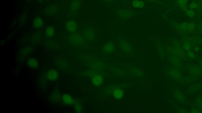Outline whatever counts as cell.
<instances>
[{"label": "cell", "instance_id": "16", "mask_svg": "<svg viewBox=\"0 0 202 113\" xmlns=\"http://www.w3.org/2000/svg\"><path fill=\"white\" fill-rule=\"evenodd\" d=\"M120 85H121L117 84L110 85L108 86L105 87L103 90V93L105 96H112L114 91Z\"/></svg>", "mask_w": 202, "mask_h": 113}, {"label": "cell", "instance_id": "12", "mask_svg": "<svg viewBox=\"0 0 202 113\" xmlns=\"http://www.w3.org/2000/svg\"><path fill=\"white\" fill-rule=\"evenodd\" d=\"M117 16L121 19L127 20L134 15V12L130 10H120L117 12Z\"/></svg>", "mask_w": 202, "mask_h": 113}, {"label": "cell", "instance_id": "39", "mask_svg": "<svg viewBox=\"0 0 202 113\" xmlns=\"http://www.w3.org/2000/svg\"><path fill=\"white\" fill-rule=\"evenodd\" d=\"M38 3H39L40 4H43L44 3V1L43 0H36Z\"/></svg>", "mask_w": 202, "mask_h": 113}, {"label": "cell", "instance_id": "19", "mask_svg": "<svg viewBox=\"0 0 202 113\" xmlns=\"http://www.w3.org/2000/svg\"><path fill=\"white\" fill-rule=\"evenodd\" d=\"M61 93L57 90H54L50 96V100L54 102H58L61 99Z\"/></svg>", "mask_w": 202, "mask_h": 113}, {"label": "cell", "instance_id": "40", "mask_svg": "<svg viewBox=\"0 0 202 113\" xmlns=\"http://www.w3.org/2000/svg\"><path fill=\"white\" fill-rule=\"evenodd\" d=\"M104 1L107 2H108V3H111L113 1V0H104Z\"/></svg>", "mask_w": 202, "mask_h": 113}, {"label": "cell", "instance_id": "8", "mask_svg": "<svg viewBox=\"0 0 202 113\" xmlns=\"http://www.w3.org/2000/svg\"><path fill=\"white\" fill-rule=\"evenodd\" d=\"M129 73L131 76L135 78L142 80L144 79L146 76L145 72L141 68L137 66H133L129 69Z\"/></svg>", "mask_w": 202, "mask_h": 113}, {"label": "cell", "instance_id": "30", "mask_svg": "<svg viewBox=\"0 0 202 113\" xmlns=\"http://www.w3.org/2000/svg\"><path fill=\"white\" fill-rule=\"evenodd\" d=\"M171 57L170 58V59L171 62H172V63L173 64V65H174L175 66H177V67L180 66L181 62L179 58L178 57L175 56L174 55H172Z\"/></svg>", "mask_w": 202, "mask_h": 113}, {"label": "cell", "instance_id": "24", "mask_svg": "<svg viewBox=\"0 0 202 113\" xmlns=\"http://www.w3.org/2000/svg\"><path fill=\"white\" fill-rule=\"evenodd\" d=\"M189 1L190 0H177L178 6L183 11H186L188 9V4Z\"/></svg>", "mask_w": 202, "mask_h": 113}, {"label": "cell", "instance_id": "37", "mask_svg": "<svg viewBox=\"0 0 202 113\" xmlns=\"http://www.w3.org/2000/svg\"><path fill=\"white\" fill-rule=\"evenodd\" d=\"M188 55L190 57V58H195L196 56V54H195L194 52L191 51H189V52H188Z\"/></svg>", "mask_w": 202, "mask_h": 113}, {"label": "cell", "instance_id": "9", "mask_svg": "<svg viewBox=\"0 0 202 113\" xmlns=\"http://www.w3.org/2000/svg\"><path fill=\"white\" fill-rule=\"evenodd\" d=\"M82 0H71L69 7V13L74 16L80 9L82 5Z\"/></svg>", "mask_w": 202, "mask_h": 113}, {"label": "cell", "instance_id": "31", "mask_svg": "<svg viewBox=\"0 0 202 113\" xmlns=\"http://www.w3.org/2000/svg\"><path fill=\"white\" fill-rule=\"evenodd\" d=\"M185 14L186 16L191 19H193L196 16V12L194 10L191 9H188L185 11Z\"/></svg>", "mask_w": 202, "mask_h": 113}, {"label": "cell", "instance_id": "7", "mask_svg": "<svg viewBox=\"0 0 202 113\" xmlns=\"http://www.w3.org/2000/svg\"><path fill=\"white\" fill-rule=\"evenodd\" d=\"M60 6V4L58 3H53L50 4L45 9L44 15L49 17L56 16L59 12Z\"/></svg>", "mask_w": 202, "mask_h": 113}, {"label": "cell", "instance_id": "27", "mask_svg": "<svg viewBox=\"0 0 202 113\" xmlns=\"http://www.w3.org/2000/svg\"><path fill=\"white\" fill-rule=\"evenodd\" d=\"M41 38H42V35L40 33L36 32L32 35L30 37V41L32 42L37 43L40 41Z\"/></svg>", "mask_w": 202, "mask_h": 113}, {"label": "cell", "instance_id": "28", "mask_svg": "<svg viewBox=\"0 0 202 113\" xmlns=\"http://www.w3.org/2000/svg\"><path fill=\"white\" fill-rule=\"evenodd\" d=\"M27 16V14L25 12L22 13L21 14L19 19V24L20 26H22L24 25L26 21Z\"/></svg>", "mask_w": 202, "mask_h": 113}, {"label": "cell", "instance_id": "36", "mask_svg": "<svg viewBox=\"0 0 202 113\" xmlns=\"http://www.w3.org/2000/svg\"><path fill=\"white\" fill-rule=\"evenodd\" d=\"M176 53H178L179 55H183L184 54V52L183 51V50L180 49V48H178L176 47L174 49Z\"/></svg>", "mask_w": 202, "mask_h": 113}, {"label": "cell", "instance_id": "23", "mask_svg": "<svg viewBox=\"0 0 202 113\" xmlns=\"http://www.w3.org/2000/svg\"><path fill=\"white\" fill-rule=\"evenodd\" d=\"M27 64L28 66L31 68H36L39 66L38 61L37 59L34 58H29L27 61Z\"/></svg>", "mask_w": 202, "mask_h": 113}, {"label": "cell", "instance_id": "44", "mask_svg": "<svg viewBox=\"0 0 202 113\" xmlns=\"http://www.w3.org/2000/svg\"><path fill=\"white\" fill-rule=\"evenodd\" d=\"M47 1H51V0H46Z\"/></svg>", "mask_w": 202, "mask_h": 113}, {"label": "cell", "instance_id": "21", "mask_svg": "<svg viewBox=\"0 0 202 113\" xmlns=\"http://www.w3.org/2000/svg\"><path fill=\"white\" fill-rule=\"evenodd\" d=\"M55 34H56V30L53 26H49L45 29V35L48 38H52L54 36Z\"/></svg>", "mask_w": 202, "mask_h": 113}, {"label": "cell", "instance_id": "13", "mask_svg": "<svg viewBox=\"0 0 202 113\" xmlns=\"http://www.w3.org/2000/svg\"><path fill=\"white\" fill-rule=\"evenodd\" d=\"M104 78L105 77H104V74L96 75L92 77V83L95 87H99L102 85L104 82Z\"/></svg>", "mask_w": 202, "mask_h": 113}, {"label": "cell", "instance_id": "32", "mask_svg": "<svg viewBox=\"0 0 202 113\" xmlns=\"http://www.w3.org/2000/svg\"><path fill=\"white\" fill-rule=\"evenodd\" d=\"M74 109L75 111L77 113H81L83 111V107L82 104L79 102H77L75 104Z\"/></svg>", "mask_w": 202, "mask_h": 113}, {"label": "cell", "instance_id": "1", "mask_svg": "<svg viewBox=\"0 0 202 113\" xmlns=\"http://www.w3.org/2000/svg\"><path fill=\"white\" fill-rule=\"evenodd\" d=\"M68 39L70 45L77 48L84 47L87 42L82 33L78 31L70 33Z\"/></svg>", "mask_w": 202, "mask_h": 113}, {"label": "cell", "instance_id": "26", "mask_svg": "<svg viewBox=\"0 0 202 113\" xmlns=\"http://www.w3.org/2000/svg\"><path fill=\"white\" fill-rule=\"evenodd\" d=\"M33 49L31 46H27L22 49L19 53V55L21 57H23L28 55L32 52Z\"/></svg>", "mask_w": 202, "mask_h": 113}, {"label": "cell", "instance_id": "4", "mask_svg": "<svg viewBox=\"0 0 202 113\" xmlns=\"http://www.w3.org/2000/svg\"><path fill=\"white\" fill-rule=\"evenodd\" d=\"M175 28L180 32H191L196 29V24L193 22H183L177 24Z\"/></svg>", "mask_w": 202, "mask_h": 113}, {"label": "cell", "instance_id": "34", "mask_svg": "<svg viewBox=\"0 0 202 113\" xmlns=\"http://www.w3.org/2000/svg\"><path fill=\"white\" fill-rule=\"evenodd\" d=\"M198 5L197 2L195 1H193L189 4L188 6V8L189 9H191V10H195L198 8Z\"/></svg>", "mask_w": 202, "mask_h": 113}, {"label": "cell", "instance_id": "25", "mask_svg": "<svg viewBox=\"0 0 202 113\" xmlns=\"http://www.w3.org/2000/svg\"><path fill=\"white\" fill-rule=\"evenodd\" d=\"M111 72L113 73L115 75L117 76H122L125 75V72L123 69L116 66L111 68Z\"/></svg>", "mask_w": 202, "mask_h": 113}, {"label": "cell", "instance_id": "15", "mask_svg": "<svg viewBox=\"0 0 202 113\" xmlns=\"http://www.w3.org/2000/svg\"><path fill=\"white\" fill-rule=\"evenodd\" d=\"M124 90L121 85L116 88L113 93L112 96L116 100H120L124 97Z\"/></svg>", "mask_w": 202, "mask_h": 113}, {"label": "cell", "instance_id": "38", "mask_svg": "<svg viewBox=\"0 0 202 113\" xmlns=\"http://www.w3.org/2000/svg\"><path fill=\"white\" fill-rule=\"evenodd\" d=\"M197 103H198V107L202 109V100L199 99L197 102Z\"/></svg>", "mask_w": 202, "mask_h": 113}, {"label": "cell", "instance_id": "14", "mask_svg": "<svg viewBox=\"0 0 202 113\" xmlns=\"http://www.w3.org/2000/svg\"><path fill=\"white\" fill-rule=\"evenodd\" d=\"M77 23L73 20H70L66 22V31L70 33H73L77 31Z\"/></svg>", "mask_w": 202, "mask_h": 113}, {"label": "cell", "instance_id": "20", "mask_svg": "<svg viewBox=\"0 0 202 113\" xmlns=\"http://www.w3.org/2000/svg\"><path fill=\"white\" fill-rule=\"evenodd\" d=\"M43 25V20L41 17H37L34 18L33 21V26L35 29L41 28Z\"/></svg>", "mask_w": 202, "mask_h": 113}, {"label": "cell", "instance_id": "22", "mask_svg": "<svg viewBox=\"0 0 202 113\" xmlns=\"http://www.w3.org/2000/svg\"><path fill=\"white\" fill-rule=\"evenodd\" d=\"M132 5L135 9H143L145 7V4L143 0H133Z\"/></svg>", "mask_w": 202, "mask_h": 113}, {"label": "cell", "instance_id": "2", "mask_svg": "<svg viewBox=\"0 0 202 113\" xmlns=\"http://www.w3.org/2000/svg\"><path fill=\"white\" fill-rule=\"evenodd\" d=\"M118 48L123 54L127 56H131L135 53V48L131 42L126 39H121L118 44Z\"/></svg>", "mask_w": 202, "mask_h": 113}, {"label": "cell", "instance_id": "5", "mask_svg": "<svg viewBox=\"0 0 202 113\" xmlns=\"http://www.w3.org/2000/svg\"><path fill=\"white\" fill-rule=\"evenodd\" d=\"M82 35L88 42H93L96 40V30L92 26L85 28L82 31Z\"/></svg>", "mask_w": 202, "mask_h": 113}, {"label": "cell", "instance_id": "43", "mask_svg": "<svg viewBox=\"0 0 202 113\" xmlns=\"http://www.w3.org/2000/svg\"><path fill=\"white\" fill-rule=\"evenodd\" d=\"M32 1V0H27V1L28 2L30 1Z\"/></svg>", "mask_w": 202, "mask_h": 113}, {"label": "cell", "instance_id": "10", "mask_svg": "<svg viewBox=\"0 0 202 113\" xmlns=\"http://www.w3.org/2000/svg\"><path fill=\"white\" fill-rule=\"evenodd\" d=\"M56 64L59 69L63 70L69 71L71 69L70 63L66 59L62 58L56 59Z\"/></svg>", "mask_w": 202, "mask_h": 113}, {"label": "cell", "instance_id": "17", "mask_svg": "<svg viewBox=\"0 0 202 113\" xmlns=\"http://www.w3.org/2000/svg\"><path fill=\"white\" fill-rule=\"evenodd\" d=\"M45 45L48 48L50 49L57 50L60 49L61 48L60 45L58 42L56 41L49 40L46 41Z\"/></svg>", "mask_w": 202, "mask_h": 113}, {"label": "cell", "instance_id": "11", "mask_svg": "<svg viewBox=\"0 0 202 113\" xmlns=\"http://www.w3.org/2000/svg\"><path fill=\"white\" fill-rule=\"evenodd\" d=\"M45 75L47 80L49 81H54L58 80L59 73L57 70L51 69L48 71Z\"/></svg>", "mask_w": 202, "mask_h": 113}, {"label": "cell", "instance_id": "18", "mask_svg": "<svg viewBox=\"0 0 202 113\" xmlns=\"http://www.w3.org/2000/svg\"><path fill=\"white\" fill-rule=\"evenodd\" d=\"M62 99L63 103L66 105H73L76 104V101L73 98L68 94H64L62 95Z\"/></svg>", "mask_w": 202, "mask_h": 113}, {"label": "cell", "instance_id": "3", "mask_svg": "<svg viewBox=\"0 0 202 113\" xmlns=\"http://www.w3.org/2000/svg\"><path fill=\"white\" fill-rule=\"evenodd\" d=\"M118 49V44L113 41H108L103 45L101 53L103 55L108 56L115 53Z\"/></svg>", "mask_w": 202, "mask_h": 113}, {"label": "cell", "instance_id": "29", "mask_svg": "<svg viewBox=\"0 0 202 113\" xmlns=\"http://www.w3.org/2000/svg\"><path fill=\"white\" fill-rule=\"evenodd\" d=\"M170 75L172 79H178L180 78L181 74L177 70L172 69L170 72Z\"/></svg>", "mask_w": 202, "mask_h": 113}, {"label": "cell", "instance_id": "42", "mask_svg": "<svg viewBox=\"0 0 202 113\" xmlns=\"http://www.w3.org/2000/svg\"><path fill=\"white\" fill-rule=\"evenodd\" d=\"M144 1H149L150 2H151L152 1V0H144Z\"/></svg>", "mask_w": 202, "mask_h": 113}, {"label": "cell", "instance_id": "6", "mask_svg": "<svg viewBox=\"0 0 202 113\" xmlns=\"http://www.w3.org/2000/svg\"><path fill=\"white\" fill-rule=\"evenodd\" d=\"M89 66L90 69L105 73V70L106 67V64L102 60L98 59L93 60L89 63Z\"/></svg>", "mask_w": 202, "mask_h": 113}, {"label": "cell", "instance_id": "41", "mask_svg": "<svg viewBox=\"0 0 202 113\" xmlns=\"http://www.w3.org/2000/svg\"><path fill=\"white\" fill-rule=\"evenodd\" d=\"M198 50H199V48H198V47H196L195 48L194 50L196 51V52H197V51H198Z\"/></svg>", "mask_w": 202, "mask_h": 113}, {"label": "cell", "instance_id": "33", "mask_svg": "<svg viewBox=\"0 0 202 113\" xmlns=\"http://www.w3.org/2000/svg\"><path fill=\"white\" fill-rule=\"evenodd\" d=\"M175 95L176 98L178 100V101H180V102H184V97L183 94H182L180 92H177L175 93Z\"/></svg>", "mask_w": 202, "mask_h": 113}, {"label": "cell", "instance_id": "35", "mask_svg": "<svg viewBox=\"0 0 202 113\" xmlns=\"http://www.w3.org/2000/svg\"><path fill=\"white\" fill-rule=\"evenodd\" d=\"M183 48L185 50L189 51L191 49V45L188 42H186L184 43V45H183Z\"/></svg>", "mask_w": 202, "mask_h": 113}]
</instances>
